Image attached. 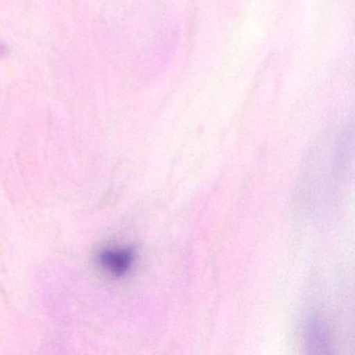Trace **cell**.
<instances>
[{"label":"cell","instance_id":"2","mask_svg":"<svg viewBox=\"0 0 355 355\" xmlns=\"http://www.w3.org/2000/svg\"><path fill=\"white\" fill-rule=\"evenodd\" d=\"M305 340L307 348L313 353L330 352L331 340L329 331L325 324L318 319H311L307 322L305 328Z\"/></svg>","mask_w":355,"mask_h":355},{"label":"cell","instance_id":"1","mask_svg":"<svg viewBox=\"0 0 355 355\" xmlns=\"http://www.w3.org/2000/svg\"><path fill=\"white\" fill-rule=\"evenodd\" d=\"M135 261L132 249H107L99 255V261L103 267L115 276L128 273Z\"/></svg>","mask_w":355,"mask_h":355}]
</instances>
